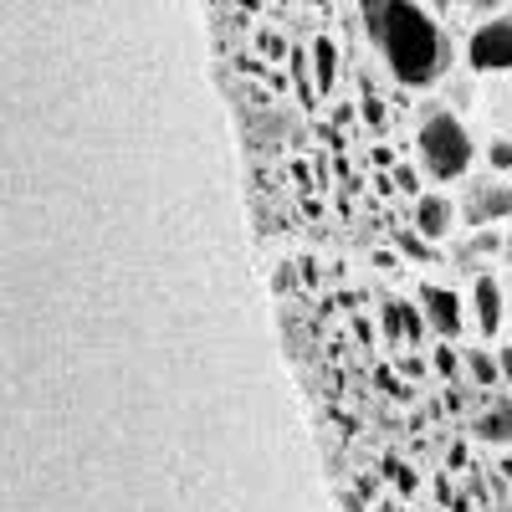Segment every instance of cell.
I'll use <instances>...</instances> for the list:
<instances>
[{
	"label": "cell",
	"instance_id": "cell-8",
	"mask_svg": "<svg viewBox=\"0 0 512 512\" xmlns=\"http://www.w3.org/2000/svg\"><path fill=\"white\" fill-rule=\"evenodd\" d=\"M472 303H477V328H482V338H492V333L502 328V287H497L492 277H477Z\"/></svg>",
	"mask_w": 512,
	"mask_h": 512
},
{
	"label": "cell",
	"instance_id": "cell-1",
	"mask_svg": "<svg viewBox=\"0 0 512 512\" xmlns=\"http://www.w3.org/2000/svg\"><path fill=\"white\" fill-rule=\"evenodd\" d=\"M374 47L384 52V62H390V72L405 88H431L451 67V41L441 21L425 6H415V0H390L384 26L374 31Z\"/></svg>",
	"mask_w": 512,
	"mask_h": 512
},
{
	"label": "cell",
	"instance_id": "cell-6",
	"mask_svg": "<svg viewBox=\"0 0 512 512\" xmlns=\"http://www.w3.org/2000/svg\"><path fill=\"white\" fill-rule=\"evenodd\" d=\"M451 221H456V210H451L446 195H420V200H415V231H420L425 241L451 236Z\"/></svg>",
	"mask_w": 512,
	"mask_h": 512
},
{
	"label": "cell",
	"instance_id": "cell-3",
	"mask_svg": "<svg viewBox=\"0 0 512 512\" xmlns=\"http://www.w3.org/2000/svg\"><path fill=\"white\" fill-rule=\"evenodd\" d=\"M466 62L487 77H512V16H492L466 41Z\"/></svg>",
	"mask_w": 512,
	"mask_h": 512
},
{
	"label": "cell",
	"instance_id": "cell-16",
	"mask_svg": "<svg viewBox=\"0 0 512 512\" xmlns=\"http://www.w3.org/2000/svg\"><path fill=\"white\" fill-rule=\"evenodd\" d=\"M472 6H477V11H492V6H502V0H472Z\"/></svg>",
	"mask_w": 512,
	"mask_h": 512
},
{
	"label": "cell",
	"instance_id": "cell-14",
	"mask_svg": "<svg viewBox=\"0 0 512 512\" xmlns=\"http://www.w3.org/2000/svg\"><path fill=\"white\" fill-rule=\"evenodd\" d=\"M487 164L497 169V175H507V169H512V144H507V139H497V144L487 149Z\"/></svg>",
	"mask_w": 512,
	"mask_h": 512
},
{
	"label": "cell",
	"instance_id": "cell-13",
	"mask_svg": "<svg viewBox=\"0 0 512 512\" xmlns=\"http://www.w3.org/2000/svg\"><path fill=\"white\" fill-rule=\"evenodd\" d=\"M461 364H466V359H461L451 344H441V349H436V374H441V379H461Z\"/></svg>",
	"mask_w": 512,
	"mask_h": 512
},
{
	"label": "cell",
	"instance_id": "cell-9",
	"mask_svg": "<svg viewBox=\"0 0 512 512\" xmlns=\"http://www.w3.org/2000/svg\"><path fill=\"white\" fill-rule=\"evenodd\" d=\"M482 441H497V446H512V395H492V410L472 425Z\"/></svg>",
	"mask_w": 512,
	"mask_h": 512
},
{
	"label": "cell",
	"instance_id": "cell-15",
	"mask_svg": "<svg viewBox=\"0 0 512 512\" xmlns=\"http://www.w3.org/2000/svg\"><path fill=\"white\" fill-rule=\"evenodd\" d=\"M395 185L415 195V190H420V180H415V169H395Z\"/></svg>",
	"mask_w": 512,
	"mask_h": 512
},
{
	"label": "cell",
	"instance_id": "cell-4",
	"mask_svg": "<svg viewBox=\"0 0 512 512\" xmlns=\"http://www.w3.org/2000/svg\"><path fill=\"white\" fill-rule=\"evenodd\" d=\"M461 221L466 226H492V221H512V185L487 175L477 185H466V200H461Z\"/></svg>",
	"mask_w": 512,
	"mask_h": 512
},
{
	"label": "cell",
	"instance_id": "cell-18",
	"mask_svg": "<svg viewBox=\"0 0 512 512\" xmlns=\"http://www.w3.org/2000/svg\"><path fill=\"white\" fill-rule=\"evenodd\" d=\"M379 512H395V507H379Z\"/></svg>",
	"mask_w": 512,
	"mask_h": 512
},
{
	"label": "cell",
	"instance_id": "cell-17",
	"mask_svg": "<svg viewBox=\"0 0 512 512\" xmlns=\"http://www.w3.org/2000/svg\"><path fill=\"white\" fill-rule=\"evenodd\" d=\"M441 6H472V0H441Z\"/></svg>",
	"mask_w": 512,
	"mask_h": 512
},
{
	"label": "cell",
	"instance_id": "cell-7",
	"mask_svg": "<svg viewBox=\"0 0 512 512\" xmlns=\"http://www.w3.org/2000/svg\"><path fill=\"white\" fill-rule=\"evenodd\" d=\"M425 328H431V323H425V308H410V303H390V308H384V333H390L395 344H400V338L420 344Z\"/></svg>",
	"mask_w": 512,
	"mask_h": 512
},
{
	"label": "cell",
	"instance_id": "cell-2",
	"mask_svg": "<svg viewBox=\"0 0 512 512\" xmlns=\"http://www.w3.org/2000/svg\"><path fill=\"white\" fill-rule=\"evenodd\" d=\"M415 149H420V169H425L436 185L461 180L466 169H472V154H477L472 134H466V123H461L451 108H425V113H420Z\"/></svg>",
	"mask_w": 512,
	"mask_h": 512
},
{
	"label": "cell",
	"instance_id": "cell-10",
	"mask_svg": "<svg viewBox=\"0 0 512 512\" xmlns=\"http://www.w3.org/2000/svg\"><path fill=\"white\" fill-rule=\"evenodd\" d=\"M466 359V379L477 384V390H502V359L487 354V349H461Z\"/></svg>",
	"mask_w": 512,
	"mask_h": 512
},
{
	"label": "cell",
	"instance_id": "cell-12",
	"mask_svg": "<svg viewBox=\"0 0 512 512\" xmlns=\"http://www.w3.org/2000/svg\"><path fill=\"white\" fill-rule=\"evenodd\" d=\"M384 11H390V0H359V16H364V31L374 41V31L384 26Z\"/></svg>",
	"mask_w": 512,
	"mask_h": 512
},
{
	"label": "cell",
	"instance_id": "cell-5",
	"mask_svg": "<svg viewBox=\"0 0 512 512\" xmlns=\"http://www.w3.org/2000/svg\"><path fill=\"white\" fill-rule=\"evenodd\" d=\"M420 308H425V323H431V333L441 338V344L461 338V297H456V292H446V287H420Z\"/></svg>",
	"mask_w": 512,
	"mask_h": 512
},
{
	"label": "cell",
	"instance_id": "cell-19",
	"mask_svg": "<svg viewBox=\"0 0 512 512\" xmlns=\"http://www.w3.org/2000/svg\"><path fill=\"white\" fill-rule=\"evenodd\" d=\"M507 256H512V241H507Z\"/></svg>",
	"mask_w": 512,
	"mask_h": 512
},
{
	"label": "cell",
	"instance_id": "cell-11",
	"mask_svg": "<svg viewBox=\"0 0 512 512\" xmlns=\"http://www.w3.org/2000/svg\"><path fill=\"white\" fill-rule=\"evenodd\" d=\"M313 57H318V82H323V88H333V72H338V47H333V41H318Z\"/></svg>",
	"mask_w": 512,
	"mask_h": 512
}]
</instances>
